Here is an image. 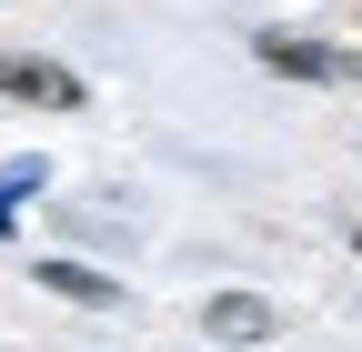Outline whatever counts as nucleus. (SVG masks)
I'll return each instance as SVG.
<instances>
[{
	"label": "nucleus",
	"instance_id": "obj_3",
	"mask_svg": "<svg viewBox=\"0 0 362 352\" xmlns=\"http://www.w3.org/2000/svg\"><path fill=\"white\" fill-rule=\"evenodd\" d=\"M252 61L282 71V81H352L342 40H312V30H252Z\"/></svg>",
	"mask_w": 362,
	"mask_h": 352
},
{
	"label": "nucleus",
	"instance_id": "obj_5",
	"mask_svg": "<svg viewBox=\"0 0 362 352\" xmlns=\"http://www.w3.org/2000/svg\"><path fill=\"white\" fill-rule=\"evenodd\" d=\"M40 192H51V161H40V151H11V161H0V242L21 232V211H30Z\"/></svg>",
	"mask_w": 362,
	"mask_h": 352
},
{
	"label": "nucleus",
	"instance_id": "obj_6",
	"mask_svg": "<svg viewBox=\"0 0 362 352\" xmlns=\"http://www.w3.org/2000/svg\"><path fill=\"white\" fill-rule=\"evenodd\" d=\"M352 262H362V222H352Z\"/></svg>",
	"mask_w": 362,
	"mask_h": 352
},
{
	"label": "nucleus",
	"instance_id": "obj_4",
	"mask_svg": "<svg viewBox=\"0 0 362 352\" xmlns=\"http://www.w3.org/2000/svg\"><path fill=\"white\" fill-rule=\"evenodd\" d=\"M202 332H211V352H242V342L282 332V312H272V292H211L202 302Z\"/></svg>",
	"mask_w": 362,
	"mask_h": 352
},
{
	"label": "nucleus",
	"instance_id": "obj_1",
	"mask_svg": "<svg viewBox=\"0 0 362 352\" xmlns=\"http://www.w3.org/2000/svg\"><path fill=\"white\" fill-rule=\"evenodd\" d=\"M0 101H21V111H51V121H81L90 111V81L51 51H0Z\"/></svg>",
	"mask_w": 362,
	"mask_h": 352
},
{
	"label": "nucleus",
	"instance_id": "obj_7",
	"mask_svg": "<svg viewBox=\"0 0 362 352\" xmlns=\"http://www.w3.org/2000/svg\"><path fill=\"white\" fill-rule=\"evenodd\" d=\"M352 11H362V0H352Z\"/></svg>",
	"mask_w": 362,
	"mask_h": 352
},
{
	"label": "nucleus",
	"instance_id": "obj_2",
	"mask_svg": "<svg viewBox=\"0 0 362 352\" xmlns=\"http://www.w3.org/2000/svg\"><path fill=\"white\" fill-rule=\"evenodd\" d=\"M30 282L51 292V302H71V312H131V282H111L101 262H81V252H40Z\"/></svg>",
	"mask_w": 362,
	"mask_h": 352
}]
</instances>
